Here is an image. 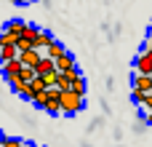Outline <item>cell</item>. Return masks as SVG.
<instances>
[{"label":"cell","instance_id":"cell-11","mask_svg":"<svg viewBox=\"0 0 152 147\" xmlns=\"http://www.w3.org/2000/svg\"><path fill=\"white\" fill-rule=\"evenodd\" d=\"M19 78H21V80H27V83H32V80L37 78V72H35V67H27V64H24V67H21V72H19Z\"/></svg>","mask_w":152,"mask_h":147},{"label":"cell","instance_id":"cell-4","mask_svg":"<svg viewBox=\"0 0 152 147\" xmlns=\"http://www.w3.org/2000/svg\"><path fill=\"white\" fill-rule=\"evenodd\" d=\"M21 67H24V64H21V59H13V62H5V64H3V78H5V80L11 83L13 78H19Z\"/></svg>","mask_w":152,"mask_h":147},{"label":"cell","instance_id":"cell-8","mask_svg":"<svg viewBox=\"0 0 152 147\" xmlns=\"http://www.w3.org/2000/svg\"><path fill=\"white\" fill-rule=\"evenodd\" d=\"M19 59V46H0V62H13Z\"/></svg>","mask_w":152,"mask_h":147},{"label":"cell","instance_id":"cell-22","mask_svg":"<svg viewBox=\"0 0 152 147\" xmlns=\"http://www.w3.org/2000/svg\"><path fill=\"white\" fill-rule=\"evenodd\" d=\"M21 147H35V145H21Z\"/></svg>","mask_w":152,"mask_h":147},{"label":"cell","instance_id":"cell-15","mask_svg":"<svg viewBox=\"0 0 152 147\" xmlns=\"http://www.w3.org/2000/svg\"><path fill=\"white\" fill-rule=\"evenodd\" d=\"M43 78H45V83H48V88H51V86L59 83V70H51V72H45Z\"/></svg>","mask_w":152,"mask_h":147},{"label":"cell","instance_id":"cell-7","mask_svg":"<svg viewBox=\"0 0 152 147\" xmlns=\"http://www.w3.org/2000/svg\"><path fill=\"white\" fill-rule=\"evenodd\" d=\"M72 67H77V64H75V56H72V54H61V56L56 59V70H59V72H69Z\"/></svg>","mask_w":152,"mask_h":147},{"label":"cell","instance_id":"cell-3","mask_svg":"<svg viewBox=\"0 0 152 147\" xmlns=\"http://www.w3.org/2000/svg\"><path fill=\"white\" fill-rule=\"evenodd\" d=\"M19 59H21V64H27V67H37L40 64V48H29V51H19Z\"/></svg>","mask_w":152,"mask_h":147},{"label":"cell","instance_id":"cell-24","mask_svg":"<svg viewBox=\"0 0 152 147\" xmlns=\"http://www.w3.org/2000/svg\"><path fill=\"white\" fill-rule=\"evenodd\" d=\"M150 78H152V75H150Z\"/></svg>","mask_w":152,"mask_h":147},{"label":"cell","instance_id":"cell-20","mask_svg":"<svg viewBox=\"0 0 152 147\" xmlns=\"http://www.w3.org/2000/svg\"><path fill=\"white\" fill-rule=\"evenodd\" d=\"M144 123H147V126H152V112H147V118H144Z\"/></svg>","mask_w":152,"mask_h":147},{"label":"cell","instance_id":"cell-19","mask_svg":"<svg viewBox=\"0 0 152 147\" xmlns=\"http://www.w3.org/2000/svg\"><path fill=\"white\" fill-rule=\"evenodd\" d=\"M142 107H144L147 112H152V94H147V96H144V102H142Z\"/></svg>","mask_w":152,"mask_h":147},{"label":"cell","instance_id":"cell-17","mask_svg":"<svg viewBox=\"0 0 152 147\" xmlns=\"http://www.w3.org/2000/svg\"><path fill=\"white\" fill-rule=\"evenodd\" d=\"M24 142H19V139H13V137H5L3 142H0V147H21Z\"/></svg>","mask_w":152,"mask_h":147},{"label":"cell","instance_id":"cell-5","mask_svg":"<svg viewBox=\"0 0 152 147\" xmlns=\"http://www.w3.org/2000/svg\"><path fill=\"white\" fill-rule=\"evenodd\" d=\"M131 86H134L136 91L152 94V78H150V75H142V72H136V75H134V80H131Z\"/></svg>","mask_w":152,"mask_h":147},{"label":"cell","instance_id":"cell-6","mask_svg":"<svg viewBox=\"0 0 152 147\" xmlns=\"http://www.w3.org/2000/svg\"><path fill=\"white\" fill-rule=\"evenodd\" d=\"M27 27H29L27 21H21V19H13V21H8V24H5V32H8V35H13V37H16V43H19V37L27 32Z\"/></svg>","mask_w":152,"mask_h":147},{"label":"cell","instance_id":"cell-14","mask_svg":"<svg viewBox=\"0 0 152 147\" xmlns=\"http://www.w3.org/2000/svg\"><path fill=\"white\" fill-rule=\"evenodd\" d=\"M43 110H45V112H51V115H59V112H61V102L51 99V102H48V104H45Z\"/></svg>","mask_w":152,"mask_h":147},{"label":"cell","instance_id":"cell-16","mask_svg":"<svg viewBox=\"0 0 152 147\" xmlns=\"http://www.w3.org/2000/svg\"><path fill=\"white\" fill-rule=\"evenodd\" d=\"M0 46H16V37L8 35V32L3 29V32H0Z\"/></svg>","mask_w":152,"mask_h":147},{"label":"cell","instance_id":"cell-21","mask_svg":"<svg viewBox=\"0 0 152 147\" xmlns=\"http://www.w3.org/2000/svg\"><path fill=\"white\" fill-rule=\"evenodd\" d=\"M11 3H16V5H24V3H27V0H11Z\"/></svg>","mask_w":152,"mask_h":147},{"label":"cell","instance_id":"cell-9","mask_svg":"<svg viewBox=\"0 0 152 147\" xmlns=\"http://www.w3.org/2000/svg\"><path fill=\"white\" fill-rule=\"evenodd\" d=\"M53 43V35L51 32H45V29H40L37 32V37H35V48H48Z\"/></svg>","mask_w":152,"mask_h":147},{"label":"cell","instance_id":"cell-18","mask_svg":"<svg viewBox=\"0 0 152 147\" xmlns=\"http://www.w3.org/2000/svg\"><path fill=\"white\" fill-rule=\"evenodd\" d=\"M144 96H147V94H144V91H136V88H134V91H131V99H134V102H136V104H142V102H144Z\"/></svg>","mask_w":152,"mask_h":147},{"label":"cell","instance_id":"cell-13","mask_svg":"<svg viewBox=\"0 0 152 147\" xmlns=\"http://www.w3.org/2000/svg\"><path fill=\"white\" fill-rule=\"evenodd\" d=\"M32 102H35L37 107H45V104L51 102V96H48V88H45V91H40V94H37V96H35Z\"/></svg>","mask_w":152,"mask_h":147},{"label":"cell","instance_id":"cell-10","mask_svg":"<svg viewBox=\"0 0 152 147\" xmlns=\"http://www.w3.org/2000/svg\"><path fill=\"white\" fill-rule=\"evenodd\" d=\"M61 54H67V48H64V46H61L59 40H53V43H51V46L45 48V56H51V59H59Z\"/></svg>","mask_w":152,"mask_h":147},{"label":"cell","instance_id":"cell-12","mask_svg":"<svg viewBox=\"0 0 152 147\" xmlns=\"http://www.w3.org/2000/svg\"><path fill=\"white\" fill-rule=\"evenodd\" d=\"M72 91L80 94V96H86V78H83V75H77V78L72 80Z\"/></svg>","mask_w":152,"mask_h":147},{"label":"cell","instance_id":"cell-1","mask_svg":"<svg viewBox=\"0 0 152 147\" xmlns=\"http://www.w3.org/2000/svg\"><path fill=\"white\" fill-rule=\"evenodd\" d=\"M83 99H86V96L75 94L72 88H69V91H61V99H59V102H61V112H64V115H77V112L83 110Z\"/></svg>","mask_w":152,"mask_h":147},{"label":"cell","instance_id":"cell-23","mask_svg":"<svg viewBox=\"0 0 152 147\" xmlns=\"http://www.w3.org/2000/svg\"><path fill=\"white\" fill-rule=\"evenodd\" d=\"M27 3H29V0H27Z\"/></svg>","mask_w":152,"mask_h":147},{"label":"cell","instance_id":"cell-2","mask_svg":"<svg viewBox=\"0 0 152 147\" xmlns=\"http://www.w3.org/2000/svg\"><path fill=\"white\" fill-rule=\"evenodd\" d=\"M134 70L142 72V75H152V56L147 54V51H142V54L134 59Z\"/></svg>","mask_w":152,"mask_h":147}]
</instances>
